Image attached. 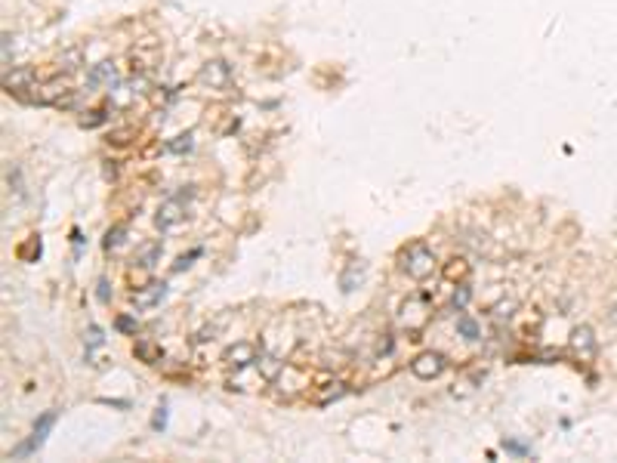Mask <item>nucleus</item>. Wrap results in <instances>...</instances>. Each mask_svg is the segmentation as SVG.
Returning a JSON list of instances; mask_svg holds the SVG:
<instances>
[{
	"label": "nucleus",
	"mask_w": 617,
	"mask_h": 463,
	"mask_svg": "<svg viewBox=\"0 0 617 463\" xmlns=\"http://www.w3.org/2000/svg\"><path fill=\"white\" fill-rule=\"evenodd\" d=\"M192 139H194L192 133H183V136H176L173 142H167V145H164V149H167V152H173V154H183V152H189L192 145H194Z\"/></svg>",
	"instance_id": "dca6fc26"
},
{
	"label": "nucleus",
	"mask_w": 617,
	"mask_h": 463,
	"mask_svg": "<svg viewBox=\"0 0 617 463\" xmlns=\"http://www.w3.org/2000/svg\"><path fill=\"white\" fill-rule=\"evenodd\" d=\"M167 427V405L158 408V417H154V429H164Z\"/></svg>",
	"instance_id": "6ab92c4d"
},
{
	"label": "nucleus",
	"mask_w": 617,
	"mask_h": 463,
	"mask_svg": "<svg viewBox=\"0 0 617 463\" xmlns=\"http://www.w3.org/2000/svg\"><path fill=\"white\" fill-rule=\"evenodd\" d=\"M124 235H127V226H114L105 235V250H118V247L124 244Z\"/></svg>",
	"instance_id": "f3484780"
},
{
	"label": "nucleus",
	"mask_w": 617,
	"mask_h": 463,
	"mask_svg": "<svg viewBox=\"0 0 617 463\" xmlns=\"http://www.w3.org/2000/svg\"><path fill=\"white\" fill-rule=\"evenodd\" d=\"M571 352L577 355L580 361H592L599 352V340L592 334L590 324H580V328L571 330Z\"/></svg>",
	"instance_id": "423d86ee"
},
{
	"label": "nucleus",
	"mask_w": 617,
	"mask_h": 463,
	"mask_svg": "<svg viewBox=\"0 0 617 463\" xmlns=\"http://www.w3.org/2000/svg\"><path fill=\"white\" fill-rule=\"evenodd\" d=\"M133 352L139 355L142 361H148V365H154V361H161V346H154V343H148V340H139L136 346H133Z\"/></svg>",
	"instance_id": "f8f14e48"
},
{
	"label": "nucleus",
	"mask_w": 617,
	"mask_h": 463,
	"mask_svg": "<svg viewBox=\"0 0 617 463\" xmlns=\"http://www.w3.org/2000/svg\"><path fill=\"white\" fill-rule=\"evenodd\" d=\"M99 300L108 303V281H99Z\"/></svg>",
	"instance_id": "aec40b11"
},
{
	"label": "nucleus",
	"mask_w": 617,
	"mask_h": 463,
	"mask_svg": "<svg viewBox=\"0 0 617 463\" xmlns=\"http://www.w3.org/2000/svg\"><path fill=\"white\" fill-rule=\"evenodd\" d=\"M614 318H617V306H614Z\"/></svg>",
	"instance_id": "412c9836"
},
{
	"label": "nucleus",
	"mask_w": 617,
	"mask_h": 463,
	"mask_svg": "<svg viewBox=\"0 0 617 463\" xmlns=\"http://www.w3.org/2000/svg\"><path fill=\"white\" fill-rule=\"evenodd\" d=\"M457 334L463 340H482V328H479V321L470 318V315H460L457 318Z\"/></svg>",
	"instance_id": "ddd939ff"
},
{
	"label": "nucleus",
	"mask_w": 617,
	"mask_h": 463,
	"mask_svg": "<svg viewBox=\"0 0 617 463\" xmlns=\"http://www.w3.org/2000/svg\"><path fill=\"white\" fill-rule=\"evenodd\" d=\"M470 297H472V290H470V281H466V284H457L454 297H451V306H454L457 312H460V309H463L466 303H470Z\"/></svg>",
	"instance_id": "2eb2a0df"
},
{
	"label": "nucleus",
	"mask_w": 617,
	"mask_h": 463,
	"mask_svg": "<svg viewBox=\"0 0 617 463\" xmlns=\"http://www.w3.org/2000/svg\"><path fill=\"white\" fill-rule=\"evenodd\" d=\"M201 81L213 90H225L229 87V65H225V62H207V65L201 68Z\"/></svg>",
	"instance_id": "6e6552de"
},
{
	"label": "nucleus",
	"mask_w": 617,
	"mask_h": 463,
	"mask_svg": "<svg viewBox=\"0 0 617 463\" xmlns=\"http://www.w3.org/2000/svg\"><path fill=\"white\" fill-rule=\"evenodd\" d=\"M183 222H185V204L179 198L164 201V204L158 207V213H154V226H158L161 232H176Z\"/></svg>",
	"instance_id": "39448f33"
},
{
	"label": "nucleus",
	"mask_w": 617,
	"mask_h": 463,
	"mask_svg": "<svg viewBox=\"0 0 617 463\" xmlns=\"http://www.w3.org/2000/svg\"><path fill=\"white\" fill-rule=\"evenodd\" d=\"M164 297H167V284L154 281V284H148L145 290L133 293V306H136V309H152V306H158Z\"/></svg>",
	"instance_id": "1a4fd4ad"
},
{
	"label": "nucleus",
	"mask_w": 617,
	"mask_h": 463,
	"mask_svg": "<svg viewBox=\"0 0 617 463\" xmlns=\"http://www.w3.org/2000/svg\"><path fill=\"white\" fill-rule=\"evenodd\" d=\"M158 253H161V244H152V247H148V250L142 253V266L152 269V266H154V257H158Z\"/></svg>",
	"instance_id": "a211bd4d"
},
{
	"label": "nucleus",
	"mask_w": 617,
	"mask_h": 463,
	"mask_svg": "<svg viewBox=\"0 0 617 463\" xmlns=\"http://www.w3.org/2000/svg\"><path fill=\"white\" fill-rule=\"evenodd\" d=\"M256 358H260V352H256L253 343H235V346H229V349L223 352L225 368H235V370H244L250 365H256Z\"/></svg>",
	"instance_id": "0eeeda50"
},
{
	"label": "nucleus",
	"mask_w": 617,
	"mask_h": 463,
	"mask_svg": "<svg viewBox=\"0 0 617 463\" xmlns=\"http://www.w3.org/2000/svg\"><path fill=\"white\" fill-rule=\"evenodd\" d=\"M53 423H56V411L41 414V420L34 423V432H31V438H28V442H22L19 448H15V451H10V460H19V457H28V454L41 451L44 442H46V436H50V429H53Z\"/></svg>",
	"instance_id": "7ed1b4c3"
},
{
	"label": "nucleus",
	"mask_w": 617,
	"mask_h": 463,
	"mask_svg": "<svg viewBox=\"0 0 617 463\" xmlns=\"http://www.w3.org/2000/svg\"><path fill=\"white\" fill-rule=\"evenodd\" d=\"M448 370V358H444L442 352H420L417 358L411 361V374L417 377V380H439V377Z\"/></svg>",
	"instance_id": "20e7f679"
},
{
	"label": "nucleus",
	"mask_w": 617,
	"mask_h": 463,
	"mask_svg": "<svg viewBox=\"0 0 617 463\" xmlns=\"http://www.w3.org/2000/svg\"><path fill=\"white\" fill-rule=\"evenodd\" d=\"M442 275L448 278L451 284H466L472 278V266L466 262L463 257H454V260H448L444 262V269H442Z\"/></svg>",
	"instance_id": "9d476101"
},
{
	"label": "nucleus",
	"mask_w": 617,
	"mask_h": 463,
	"mask_svg": "<svg viewBox=\"0 0 617 463\" xmlns=\"http://www.w3.org/2000/svg\"><path fill=\"white\" fill-rule=\"evenodd\" d=\"M515 309H519V303H515V300H506V303H497L491 312H494V321H503V318L510 321L515 315Z\"/></svg>",
	"instance_id": "4468645a"
},
{
	"label": "nucleus",
	"mask_w": 617,
	"mask_h": 463,
	"mask_svg": "<svg viewBox=\"0 0 617 463\" xmlns=\"http://www.w3.org/2000/svg\"><path fill=\"white\" fill-rule=\"evenodd\" d=\"M398 266H402V272L408 278H413V281H426V278L435 275L439 260H435L432 247H429L426 241H411L408 247H402V253H398Z\"/></svg>",
	"instance_id": "f257e3e1"
},
{
	"label": "nucleus",
	"mask_w": 617,
	"mask_h": 463,
	"mask_svg": "<svg viewBox=\"0 0 617 463\" xmlns=\"http://www.w3.org/2000/svg\"><path fill=\"white\" fill-rule=\"evenodd\" d=\"M90 87H114L118 83V68H114V62H99V65H93V72L87 77Z\"/></svg>",
	"instance_id": "9b49d317"
},
{
	"label": "nucleus",
	"mask_w": 617,
	"mask_h": 463,
	"mask_svg": "<svg viewBox=\"0 0 617 463\" xmlns=\"http://www.w3.org/2000/svg\"><path fill=\"white\" fill-rule=\"evenodd\" d=\"M429 318H432V306H429L426 297H408L402 303V309H398V324H402L408 334H413V340H420L417 334H423Z\"/></svg>",
	"instance_id": "f03ea898"
}]
</instances>
